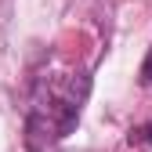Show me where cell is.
Listing matches in <instances>:
<instances>
[{"label": "cell", "mask_w": 152, "mask_h": 152, "mask_svg": "<svg viewBox=\"0 0 152 152\" xmlns=\"http://www.w3.org/2000/svg\"><path fill=\"white\" fill-rule=\"evenodd\" d=\"M91 94L87 72H54L40 76L26 116V145L29 152H54L80 123L83 102Z\"/></svg>", "instance_id": "obj_1"}, {"label": "cell", "mask_w": 152, "mask_h": 152, "mask_svg": "<svg viewBox=\"0 0 152 152\" xmlns=\"http://www.w3.org/2000/svg\"><path fill=\"white\" fill-rule=\"evenodd\" d=\"M127 141H130V145H148V148H152V123H145V127H134V130L127 134Z\"/></svg>", "instance_id": "obj_2"}, {"label": "cell", "mask_w": 152, "mask_h": 152, "mask_svg": "<svg viewBox=\"0 0 152 152\" xmlns=\"http://www.w3.org/2000/svg\"><path fill=\"white\" fill-rule=\"evenodd\" d=\"M141 83L152 91V47H148V54H145V62H141Z\"/></svg>", "instance_id": "obj_3"}]
</instances>
